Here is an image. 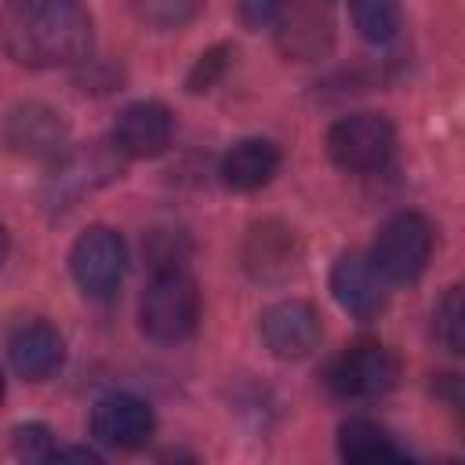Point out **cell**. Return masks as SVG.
<instances>
[{
	"label": "cell",
	"instance_id": "obj_1",
	"mask_svg": "<svg viewBox=\"0 0 465 465\" xmlns=\"http://www.w3.org/2000/svg\"><path fill=\"white\" fill-rule=\"evenodd\" d=\"M91 40L84 0H4L0 44L25 69L76 65L91 54Z\"/></svg>",
	"mask_w": 465,
	"mask_h": 465
},
{
	"label": "cell",
	"instance_id": "obj_23",
	"mask_svg": "<svg viewBox=\"0 0 465 465\" xmlns=\"http://www.w3.org/2000/svg\"><path fill=\"white\" fill-rule=\"evenodd\" d=\"M4 258H7V229L0 225V262H4Z\"/></svg>",
	"mask_w": 465,
	"mask_h": 465
},
{
	"label": "cell",
	"instance_id": "obj_13",
	"mask_svg": "<svg viewBox=\"0 0 465 465\" xmlns=\"http://www.w3.org/2000/svg\"><path fill=\"white\" fill-rule=\"evenodd\" d=\"M7 356H11V367L25 381H47L65 363V341L51 323L29 320L15 327V334L7 338Z\"/></svg>",
	"mask_w": 465,
	"mask_h": 465
},
{
	"label": "cell",
	"instance_id": "obj_14",
	"mask_svg": "<svg viewBox=\"0 0 465 465\" xmlns=\"http://www.w3.org/2000/svg\"><path fill=\"white\" fill-rule=\"evenodd\" d=\"M280 167V149L265 138H243L236 142L225 156H222V182L232 189V193H254L262 189Z\"/></svg>",
	"mask_w": 465,
	"mask_h": 465
},
{
	"label": "cell",
	"instance_id": "obj_11",
	"mask_svg": "<svg viewBox=\"0 0 465 465\" xmlns=\"http://www.w3.org/2000/svg\"><path fill=\"white\" fill-rule=\"evenodd\" d=\"M174 116L160 102H131L113 124V149L120 156H160L171 145Z\"/></svg>",
	"mask_w": 465,
	"mask_h": 465
},
{
	"label": "cell",
	"instance_id": "obj_3",
	"mask_svg": "<svg viewBox=\"0 0 465 465\" xmlns=\"http://www.w3.org/2000/svg\"><path fill=\"white\" fill-rule=\"evenodd\" d=\"M432 254V225L418 211H400L381 222L367 262L385 283H411L425 272Z\"/></svg>",
	"mask_w": 465,
	"mask_h": 465
},
{
	"label": "cell",
	"instance_id": "obj_24",
	"mask_svg": "<svg viewBox=\"0 0 465 465\" xmlns=\"http://www.w3.org/2000/svg\"><path fill=\"white\" fill-rule=\"evenodd\" d=\"M0 400H4V378H0Z\"/></svg>",
	"mask_w": 465,
	"mask_h": 465
},
{
	"label": "cell",
	"instance_id": "obj_20",
	"mask_svg": "<svg viewBox=\"0 0 465 465\" xmlns=\"http://www.w3.org/2000/svg\"><path fill=\"white\" fill-rule=\"evenodd\" d=\"M15 454L22 458V461H47L51 458V450H54V443H51V432L44 429V425H18L15 432Z\"/></svg>",
	"mask_w": 465,
	"mask_h": 465
},
{
	"label": "cell",
	"instance_id": "obj_18",
	"mask_svg": "<svg viewBox=\"0 0 465 465\" xmlns=\"http://www.w3.org/2000/svg\"><path fill=\"white\" fill-rule=\"evenodd\" d=\"M432 320H436V338L447 345V352H461V345H465V302H461V287H450L440 298Z\"/></svg>",
	"mask_w": 465,
	"mask_h": 465
},
{
	"label": "cell",
	"instance_id": "obj_8",
	"mask_svg": "<svg viewBox=\"0 0 465 465\" xmlns=\"http://www.w3.org/2000/svg\"><path fill=\"white\" fill-rule=\"evenodd\" d=\"M298 265H302V243H298L291 225H283L276 218L251 225L247 240H243V269L254 280L280 283V280L294 276Z\"/></svg>",
	"mask_w": 465,
	"mask_h": 465
},
{
	"label": "cell",
	"instance_id": "obj_17",
	"mask_svg": "<svg viewBox=\"0 0 465 465\" xmlns=\"http://www.w3.org/2000/svg\"><path fill=\"white\" fill-rule=\"evenodd\" d=\"M203 0H131V11L149 29H182L200 15Z\"/></svg>",
	"mask_w": 465,
	"mask_h": 465
},
{
	"label": "cell",
	"instance_id": "obj_6",
	"mask_svg": "<svg viewBox=\"0 0 465 465\" xmlns=\"http://www.w3.org/2000/svg\"><path fill=\"white\" fill-rule=\"evenodd\" d=\"M0 138L15 156L25 160H62L69 153V124L44 102L15 105L0 124Z\"/></svg>",
	"mask_w": 465,
	"mask_h": 465
},
{
	"label": "cell",
	"instance_id": "obj_12",
	"mask_svg": "<svg viewBox=\"0 0 465 465\" xmlns=\"http://www.w3.org/2000/svg\"><path fill=\"white\" fill-rule=\"evenodd\" d=\"M331 294L352 320H374L385 309V280L360 254H338L331 265Z\"/></svg>",
	"mask_w": 465,
	"mask_h": 465
},
{
	"label": "cell",
	"instance_id": "obj_9",
	"mask_svg": "<svg viewBox=\"0 0 465 465\" xmlns=\"http://www.w3.org/2000/svg\"><path fill=\"white\" fill-rule=\"evenodd\" d=\"M262 341L280 360H305L320 345V316L302 298H283L262 312Z\"/></svg>",
	"mask_w": 465,
	"mask_h": 465
},
{
	"label": "cell",
	"instance_id": "obj_7",
	"mask_svg": "<svg viewBox=\"0 0 465 465\" xmlns=\"http://www.w3.org/2000/svg\"><path fill=\"white\" fill-rule=\"evenodd\" d=\"M331 389L345 400H374L392 389L396 381V360L378 341H356L345 349L331 367Z\"/></svg>",
	"mask_w": 465,
	"mask_h": 465
},
{
	"label": "cell",
	"instance_id": "obj_16",
	"mask_svg": "<svg viewBox=\"0 0 465 465\" xmlns=\"http://www.w3.org/2000/svg\"><path fill=\"white\" fill-rule=\"evenodd\" d=\"M352 25L371 44H389L400 33V0H349Z\"/></svg>",
	"mask_w": 465,
	"mask_h": 465
},
{
	"label": "cell",
	"instance_id": "obj_4",
	"mask_svg": "<svg viewBox=\"0 0 465 465\" xmlns=\"http://www.w3.org/2000/svg\"><path fill=\"white\" fill-rule=\"evenodd\" d=\"M396 149V131L381 113L338 116L327 131V153L345 171H381Z\"/></svg>",
	"mask_w": 465,
	"mask_h": 465
},
{
	"label": "cell",
	"instance_id": "obj_5",
	"mask_svg": "<svg viewBox=\"0 0 465 465\" xmlns=\"http://www.w3.org/2000/svg\"><path fill=\"white\" fill-rule=\"evenodd\" d=\"M124 269H127V247H124V240H120L116 229L91 225V229H84L73 240L69 272H73L76 287L87 298H94V302L113 298L116 287H120V280H124Z\"/></svg>",
	"mask_w": 465,
	"mask_h": 465
},
{
	"label": "cell",
	"instance_id": "obj_19",
	"mask_svg": "<svg viewBox=\"0 0 465 465\" xmlns=\"http://www.w3.org/2000/svg\"><path fill=\"white\" fill-rule=\"evenodd\" d=\"M229 62H232V47H229V44H218V47L203 51V54L196 58V65L189 69V76H185V87H189L193 94H200V91H211V87L222 80V73L229 69Z\"/></svg>",
	"mask_w": 465,
	"mask_h": 465
},
{
	"label": "cell",
	"instance_id": "obj_10",
	"mask_svg": "<svg viewBox=\"0 0 465 465\" xmlns=\"http://www.w3.org/2000/svg\"><path fill=\"white\" fill-rule=\"evenodd\" d=\"M153 425H156V418H153L149 403L138 396H127V392L102 396L91 411V436L113 450L142 447L153 436Z\"/></svg>",
	"mask_w": 465,
	"mask_h": 465
},
{
	"label": "cell",
	"instance_id": "obj_2",
	"mask_svg": "<svg viewBox=\"0 0 465 465\" xmlns=\"http://www.w3.org/2000/svg\"><path fill=\"white\" fill-rule=\"evenodd\" d=\"M200 320V291L196 280L182 265L153 269L142 302H138V327L153 341H182L196 331Z\"/></svg>",
	"mask_w": 465,
	"mask_h": 465
},
{
	"label": "cell",
	"instance_id": "obj_15",
	"mask_svg": "<svg viewBox=\"0 0 465 465\" xmlns=\"http://www.w3.org/2000/svg\"><path fill=\"white\" fill-rule=\"evenodd\" d=\"M338 454L352 465H367V461H396L403 458V447L381 425L367 418H349L338 429Z\"/></svg>",
	"mask_w": 465,
	"mask_h": 465
},
{
	"label": "cell",
	"instance_id": "obj_21",
	"mask_svg": "<svg viewBox=\"0 0 465 465\" xmlns=\"http://www.w3.org/2000/svg\"><path fill=\"white\" fill-rule=\"evenodd\" d=\"M283 4H287V0H236L240 18H243V25H251V29H262V25H269L272 18H280Z\"/></svg>",
	"mask_w": 465,
	"mask_h": 465
},
{
	"label": "cell",
	"instance_id": "obj_22",
	"mask_svg": "<svg viewBox=\"0 0 465 465\" xmlns=\"http://www.w3.org/2000/svg\"><path fill=\"white\" fill-rule=\"evenodd\" d=\"M47 461H98V454L87 447H54Z\"/></svg>",
	"mask_w": 465,
	"mask_h": 465
}]
</instances>
